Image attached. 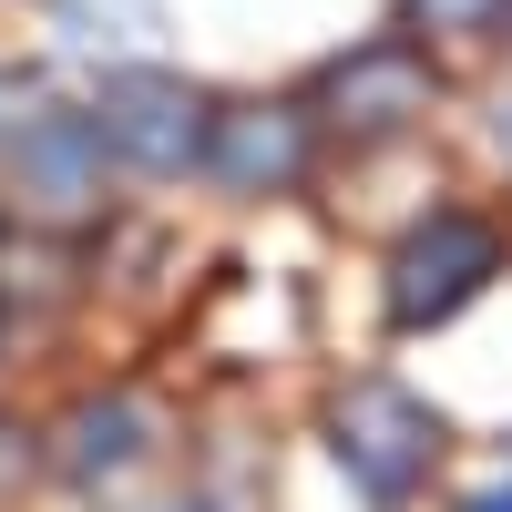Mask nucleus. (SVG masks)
Instances as JSON below:
<instances>
[{
    "label": "nucleus",
    "instance_id": "nucleus-1",
    "mask_svg": "<svg viewBox=\"0 0 512 512\" xmlns=\"http://www.w3.org/2000/svg\"><path fill=\"white\" fill-rule=\"evenodd\" d=\"M328 461L349 472L359 502L410 512L431 492V472L451 461V420L420 390H400V379H349V390L328 400Z\"/></svg>",
    "mask_w": 512,
    "mask_h": 512
},
{
    "label": "nucleus",
    "instance_id": "nucleus-2",
    "mask_svg": "<svg viewBox=\"0 0 512 512\" xmlns=\"http://www.w3.org/2000/svg\"><path fill=\"white\" fill-rule=\"evenodd\" d=\"M492 277H502V226H482V216H461V205H441L431 226H410V236L390 246V287H379V308H390V328L410 338V328L461 318Z\"/></svg>",
    "mask_w": 512,
    "mask_h": 512
},
{
    "label": "nucleus",
    "instance_id": "nucleus-3",
    "mask_svg": "<svg viewBox=\"0 0 512 512\" xmlns=\"http://www.w3.org/2000/svg\"><path fill=\"white\" fill-rule=\"evenodd\" d=\"M93 123H103V144L134 164V175H185V164H205V144H216V113H205V93L185 72H113L93 93Z\"/></svg>",
    "mask_w": 512,
    "mask_h": 512
},
{
    "label": "nucleus",
    "instance_id": "nucleus-4",
    "mask_svg": "<svg viewBox=\"0 0 512 512\" xmlns=\"http://www.w3.org/2000/svg\"><path fill=\"white\" fill-rule=\"evenodd\" d=\"M431 93H441V62L420 52V41H359V52H338V62L318 72V113H328L349 144L410 134V123L431 113Z\"/></svg>",
    "mask_w": 512,
    "mask_h": 512
},
{
    "label": "nucleus",
    "instance_id": "nucleus-5",
    "mask_svg": "<svg viewBox=\"0 0 512 512\" xmlns=\"http://www.w3.org/2000/svg\"><path fill=\"white\" fill-rule=\"evenodd\" d=\"M103 123L93 113H31L21 134H11V175H21V195H31V216H52V226H72V216H93L103 205Z\"/></svg>",
    "mask_w": 512,
    "mask_h": 512
},
{
    "label": "nucleus",
    "instance_id": "nucleus-6",
    "mask_svg": "<svg viewBox=\"0 0 512 512\" xmlns=\"http://www.w3.org/2000/svg\"><path fill=\"white\" fill-rule=\"evenodd\" d=\"M308 113L297 103H226L216 113V144H205V175H216L226 195H297L308 185Z\"/></svg>",
    "mask_w": 512,
    "mask_h": 512
},
{
    "label": "nucleus",
    "instance_id": "nucleus-7",
    "mask_svg": "<svg viewBox=\"0 0 512 512\" xmlns=\"http://www.w3.org/2000/svg\"><path fill=\"white\" fill-rule=\"evenodd\" d=\"M144 431H154V420H144V400H82L72 420H62V472L72 482H113V472H134V461H144Z\"/></svg>",
    "mask_w": 512,
    "mask_h": 512
},
{
    "label": "nucleus",
    "instance_id": "nucleus-8",
    "mask_svg": "<svg viewBox=\"0 0 512 512\" xmlns=\"http://www.w3.org/2000/svg\"><path fill=\"white\" fill-rule=\"evenodd\" d=\"M410 11V31H431V41H472V31H492L512 0H400Z\"/></svg>",
    "mask_w": 512,
    "mask_h": 512
},
{
    "label": "nucleus",
    "instance_id": "nucleus-9",
    "mask_svg": "<svg viewBox=\"0 0 512 512\" xmlns=\"http://www.w3.org/2000/svg\"><path fill=\"white\" fill-rule=\"evenodd\" d=\"M31 461H41V451H31V431H21V420H0V512L21 502V482H31Z\"/></svg>",
    "mask_w": 512,
    "mask_h": 512
},
{
    "label": "nucleus",
    "instance_id": "nucleus-10",
    "mask_svg": "<svg viewBox=\"0 0 512 512\" xmlns=\"http://www.w3.org/2000/svg\"><path fill=\"white\" fill-rule=\"evenodd\" d=\"M461 512H512V482H482V492L461 502Z\"/></svg>",
    "mask_w": 512,
    "mask_h": 512
},
{
    "label": "nucleus",
    "instance_id": "nucleus-11",
    "mask_svg": "<svg viewBox=\"0 0 512 512\" xmlns=\"http://www.w3.org/2000/svg\"><path fill=\"white\" fill-rule=\"evenodd\" d=\"M502 21H512V11H502Z\"/></svg>",
    "mask_w": 512,
    "mask_h": 512
}]
</instances>
